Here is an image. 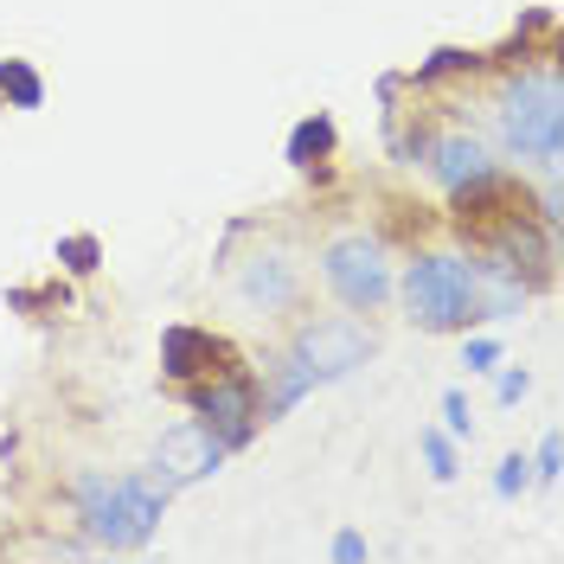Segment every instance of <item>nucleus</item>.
<instances>
[{
    "label": "nucleus",
    "instance_id": "nucleus-1",
    "mask_svg": "<svg viewBox=\"0 0 564 564\" xmlns=\"http://www.w3.org/2000/svg\"><path fill=\"white\" fill-rule=\"evenodd\" d=\"M404 302H411V321L430 334H456L481 315L475 308V270L456 257H417L404 270Z\"/></svg>",
    "mask_w": 564,
    "mask_h": 564
},
{
    "label": "nucleus",
    "instance_id": "nucleus-2",
    "mask_svg": "<svg viewBox=\"0 0 564 564\" xmlns=\"http://www.w3.org/2000/svg\"><path fill=\"white\" fill-rule=\"evenodd\" d=\"M507 141H513L520 154L558 161V148H564L558 70H520V77H513V90H507Z\"/></svg>",
    "mask_w": 564,
    "mask_h": 564
},
{
    "label": "nucleus",
    "instance_id": "nucleus-3",
    "mask_svg": "<svg viewBox=\"0 0 564 564\" xmlns=\"http://www.w3.org/2000/svg\"><path fill=\"white\" fill-rule=\"evenodd\" d=\"M321 276L334 282V295H340L347 308H379L391 295V263L372 238H340V245H327Z\"/></svg>",
    "mask_w": 564,
    "mask_h": 564
},
{
    "label": "nucleus",
    "instance_id": "nucleus-4",
    "mask_svg": "<svg viewBox=\"0 0 564 564\" xmlns=\"http://www.w3.org/2000/svg\"><path fill=\"white\" fill-rule=\"evenodd\" d=\"M366 352H372V340L352 327V321H327V327H308L302 340H295V359L308 366V379H347L352 366H366Z\"/></svg>",
    "mask_w": 564,
    "mask_h": 564
},
{
    "label": "nucleus",
    "instance_id": "nucleus-5",
    "mask_svg": "<svg viewBox=\"0 0 564 564\" xmlns=\"http://www.w3.org/2000/svg\"><path fill=\"white\" fill-rule=\"evenodd\" d=\"M225 462V443L212 436L206 423H174L167 436H161V449H154V468H161V481L180 488V481H199Z\"/></svg>",
    "mask_w": 564,
    "mask_h": 564
},
{
    "label": "nucleus",
    "instance_id": "nucleus-6",
    "mask_svg": "<svg viewBox=\"0 0 564 564\" xmlns=\"http://www.w3.org/2000/svg\"><path fill=\"white\" fill-rule=\"evenodd\" d=\"M193 411L206 417V430L225 443V449H238L250 430H257V398H250V386H245V379H231V372H225L218 386L193 391Z\"/></svg>",
    "mask_w": 564,
    "mask_h": 564
},
{
    "label": "nucleus",
    "instance_id": "nucleus-7",
    "mask_svg": "<svg viewBox=\"0 0 564 564\" xmlns=\"http://www.w3.org/2000/svg\"><path fill=\"white\" fill-rule=\"evenodd\" d=\"M77 507H84V527L97 532L104 545H135V520H129V475H122V481L90 475V481L77 488Z\"/></svg>",
    "mask_w": 564,
    "mask_h": 564
},
{
    "label": "nucleus",
    "instance_id": "nucleus-8",
    "mask_svg": "<svg viewBox=\"0 0 564 564\" xmlns=\"http://www.w3.org/2000/svg\"><path fill=\"white\" fill-rule=\"evenodd\" d=\"M161 366H167L174 379L231 372V347H225V340H212V334H199V327H167V334H161Z\"/></svg>",
    "mask_w": 564,
    "mask_h": 564
},
{
    "label": "nucleus",
    "instance_id": "nucleus-9",
    "mask_svg": "<svg viewBox=\"0 0 564 564\" xmlns=\"http://www.w3.org/2000/svg\"><path fill=\"white\" fill-rule=\"evenodd\" d=\"M520 302H527V282H520L513 263H481V270H475V308H481V315L507 321Z\"/></svg>",
    "mask_w": 564,
    "mask_h": 564
},
{
    "label": "nucleus",
    "instance_id": "nucleus-10",
    "mask_svg": "<svg viewBox=\"0 0 564 564\" xmlns=\"http://www.w3.org/2000/svg\"><path fill=\"white\" fill-rule=\"evenodd\" d=\"M430 167H436L443 186H468V180L488 174V148H481V141H468V135H449V141H436V148H430Z\"/></svg>",
    "mask_w": 564,
    "mask_h": 564
},
{
    "label": "nucleus",
    "instance_id": "nucleus-11",
    "mask_svg": "<svg viewBox=\"0 0 564 564\" xmlns=\"http://www.w3.org/2000/svg\"><path fill=\"white\" fill-rule=\"evenodd\" d=\"M245 295H257V302H289L295 295V263L282 257V250H263V257H250V270H245Z\"/></svg>",
    "mask_w": 564,
    "mask_h": 564
},
{
    "label": "nucleus",
    "instance_id": "nucleus-12",
    "mask_svg": "<svg viewBox=\"0 0 564 564\" xmlns=\"http://www.w3.org/2000/svg\"><path fill=\"white\" fill-rule=\"evenodd\" d=\"M321 154H334V122H327V116H308V122L289 135V161H295V167H315Z\"/></svg>",
    "mask_w": 564,
    "mask_h": 564
},
{
    "label": "nucleus",
    "instance_id": "nucleus-13",
    "mask_svg": "<svg viewBox=\"0 0 564 564\" xmlns=\"http://www.w3.org/2000/svg\"><path fill=\"white\" fill-rule=\"evenodd\" d=\"M0 90H7L20 109H39V104H45V84H39L26 65H0Z\"/></svg>",
    "mask_w": 564,
    "mask_h": 564
},
{
    "label": "nucleus",
    "instance_id": "nucleus-14",
    "mask_svg": "<svg viewBox=\"0 0 564 564\" xmlns=\"http://www.w3.org/2000/svg\"><path fill=\"white\" fill-rule=\"evenodd\" d=\"M308 386H315V379H308V366H302V359H282V372H276V411H289V404H295Z\"/></svg>",
    "mask_w": 564,
    "mask_h": 564
},
{
    "label": "nucleus",
    "instance_id": "nucleus-15",
    "mask_svg": "<svg viewBox=\"0 0 564 564\" xmlns=\"http://www.w3.org/2000/svg\"><path fill=\"white\" fill-rule=\"evenodd\" d=\"M527 481H532V462L527 456H507V462H500V475H494V494H507V500H513Z\"/></svg>",
    "mask_w": 564,
    "mask_h": 564
},
{
    "label": "nucleus",
    "instance_id": "nucleus-16",
    "mask_svg": "<svg viewBox=\"0 0 564 564\" xmlns=\"http://www.w3.org/2000/svg\"><path fill=\"white\" fill-rule=\"evenodd\" d=\"M97 257H104L97 238H65V245H58V263H70V270H97Z\"/></svg>",
    "mask_w": 564,
    "mask_h": 564
},
{
    "label": "nucleus",
    "instance_id": "nucleus-17",
    "mask_svg": "<svg viewBox=\"0 0 564 564\" xmlns=\"http://www.w3.org/2000/svg\"><path fill=\"white\" fill-rule=\"evenodd\" d=\"M423 456H430V475H436V481H449V475H456V456H449V443H443V436H423Z\"/></svg>",
    "mask_w": 564,
    "mask_h": 564
},
{
    "label": "nucleus",
    "instance_id": "nucleus-18",
    "mask_svg": "<svg viewBox=\"0 0 564 564\" xmlns=\"http://www.w3.org/2000/svg\"><path fill=\"white\" fill-rule=\"evenodd\" d=\"M468 65H475V58H468V52H456V45H449V52H436V58L423 65V77H443V70H468Z\"/></svg>",
    "mask_w": 564,
    "mask_h": 564
},
{
    "label": "nucleus",
    "instance_id": "nucleus-19",
    "mask_svg": "<svg viewBox=\"0 0 564 564\" xmlns=\"http://www.w3.org/2000/svg\"><path fill=\"white\" fill-rule=\"evenodd\" d=\"M462 359H468V372H488L494 359H500V347H494V340H468V352H462Z\"/></svg>",
    "mask_w": 564,
    "mask_h": 564
},
{
    "label": "nucleus",
    "instance_id": "nucleus-20",
    "mask_svg": "<svg viewBox=\"0 0 564 564\" xmlns=\"http://www.w3.org/2000/svg\"><path fill=\"white\" fill-rule=\"evenodd\" d=\"M334 558L359 564V558H366V539H359V532H340V539H334Z\"/></svg>",
    "mask_w": 564,
    "mask_h": 564
},
{
    "label": "nucleus",
    "instance_id": "nucleus-21",
    "mask_svg": "<svg viewBox=\"0 0 564 564\" xmlns=\"http://www.w3.org/2000/svg\"><path fill=\"white\" fill-rule=\"evenodd\" d=\"M443 417H449V430H456V436H468V404H462V391H449V398H443Z\"/></svg>",
    "mask_w": 564,
    "mask_h": 564
},
{
    "label": "nucleus",
    "instance_id": "nucleus-22",
    "mask_svg": "<svg viewBox=\"0 0 564 564\" xmlns=\"http://www.w3.org/2000/svg\"><path fill=\"white\" fill-rule=\"evenodd\" d=\"M539 475H545V481H558V436H545V443H539Z\"/></svg>",
    "mask_w": 564,
    "mask_h": 564
},
{
    "label": "nucleus",
    "instance_id": "nucleus-23",
    "mask_svg": "<svg viewBox=\"0 0 564 564\" xmlns=\"http://www.w3.org/2000/svg\"><path fill=\"white\" fill-rule=\"evenodd\" d=\"M527 386H532L527 372H507V379H500V398H507V404H513V398H527Z\"/></svg>",
    "mask_w": 564,
    "mask_h": 564
}]
</instances>
